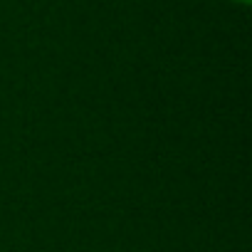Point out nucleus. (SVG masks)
Wrapping results in <instances>:
<instances>
[{"label": "nucleus", "mask_w": 252, "mask_h": 252, "mask_svg": "<svg viewBox=\"0 0 252 252\" xmlns=\"http://www.w3.org/2000/svg\"><path fill=\"white\" fill-rule=\"evenodd\" d=\"M235 3H240V5H250L252 0H235Z\"/></svg>", "instance_id": "nucleus-1"}]
</instances>
